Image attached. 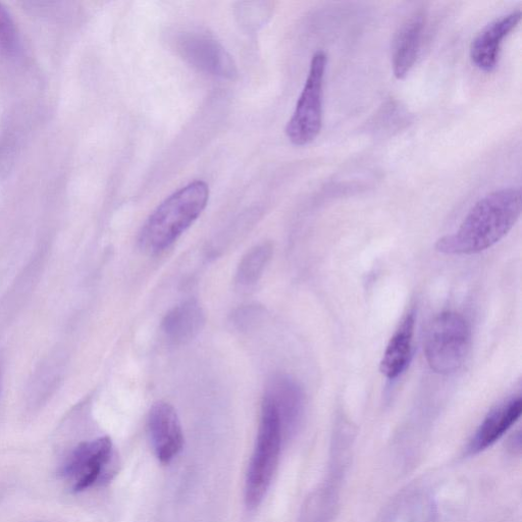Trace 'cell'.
Returning <instances> with one entry per match:
<instances>
[{"instance_id":"15","label":"cell","mask_w":522,"mask_h":522,"mask_svg":"<svg viewBox=\"0 0 522 522\" xmlns=\"http://www.w3.org/2000/svg\"><path fill=\"white\" fill-rule=\"evenodd\" d=\"M273 254V247L264 243L253 247L241 260L237 271V282L241 286H251L263 276Z\"/></svg>"},{"instance_id":"13","label":"cell","mask_w":522,"mask_h":522,"mask_svg":"<svg viewBox=\"0 0 522 522\" xmlns=\"http://www.w3.org/2000/svg\"><path fill=\"white\" fill-rule=\"evenodd\" d=\"M205 324L203 308L194 299L172 308L166 315L162 330L166 339L174 345H184L201 332Z\"/></svg>"},{"instance_id":"6","label":"cell","mask_w":522,"mask_h":522,"mask_svg":"<svg viewBox=\"0 0 522 522\" xmlns=\"http://www.w3.org/2000/svg\"><path fill=\"white\" fill-rule=\"evenodd\" d=\"M176 47L181 57L198 70L216 77L232 79L236 65L224 46L212 35L200 31L180 34Z\"/></svg>"},{"instance_id":"1","label":"cell","mask_w":522,"mask_h":522,"mask_svg":"<svg viewBox=\"0 0 522 522\" xmlns=\"http://www.w3.org/2000/svg\"><path fill=\"white\" fill-rule=\"evenodd\" d=\"M520 188L494 191L472 208L459 229L438 240L436 249L448 255L480 253L502 240L521 215Z\"/></svg>"},{"instance_id":"12","label":"cell","mask_w":522,"mask_h":522,"mask_svg":"<svg viewBox=\"0 0 522 522\" xmlns=\"http://www.w3.org/2000/svg\"><path fill=\"white\" fill-rule=\"evenodd\" d=\"M521 411L520 397L512 398L494 408L469 444V452L476 454L495 444L517 422Z\"/></svg>"},{"instance_id":"4","label":"cell","mask_w":522,"mask_h":522,"mask_svg":"<svg viewBox=\"0 0 522 522\" xmlns=\"http://www.w3.org/2000/svg\"><path fill=\"white\" fill-rule=\"evenodd\" d=\"M471 338V328L459 313H440L429 325L425 337L424 349L430 368L441 375L457 372L471 347Z\"/></svg>"},{"instance_id":"14","label":"cell","mask_w":522,"mask_h":522,"mask_svg":"<svg viewBox=\"0 0 522 522\" xmlns=\"http://www.w3.org/2000/svg\"><path fill=\"white\" fill-rule=\"evenodd\" d=\"M414 313L409 312L391 338L380 365V371L387 379L399 377L409 363L414 335Z\"/></svg>"},{"instance_id":"2","label":"cell","mask_w":522,"mask_h":522,"mask_svg":"<svg viewBox=\"0 0 522 522\" xmlns=\"http://www.w3.org/2000/svg\"><path fill=\"white\" fill-rule=\"evenodd\" d=\"M210 199V187L194 181L169 196L147 220L141 242L160 252L169 248L201 216Z\"/></svg>"},{"instance_id":"3","label":"cell","mask_w":522,"mask_h":522,"mask_svg":"<svg viewBox=\"0 0 522 522\" xmlns=\"http://www.w3.org/2000/svg\"><path fill=\"white\" fill-rule=\"evenodd\" d=\"M283 431L273 404L264 398L255 448L245 484V501L256 508L267 495L279 462Z\"/></svg>"},{"instance_id":"17","label":"cell","mask_w":522,"mask_h":522,"mask_svg":"<svg viewBox=\"0 0 522 522\" xmlns=\"http://www.w3.org/2000/svg\"><path fill=\"white\" fill-rule=\"evenodd\" d=\"M264 309L257 305L239 307L233 315V323L239 330H248L263 317Z\"/></svg>"},{"instance_id":"7","label":"cell","mask_w":522,"mask_h":522,"mask_svg":"<svg viewBox=\"0 0 522 522\" xmlns=\"http://www.w3.org/2000/svg\"><path fill=\"white\" fill-rule=\"evenodd\" d=\"M113 443L109 437L79 445L63 469V475L75 492L84 491L96 484L111 462Z\"/></svg>"},{"instance_id":"5","label":"cell","mask_w":522,"mask_h":522,"mask_svg":"<svg viewBox=\"0 0 522 522\" xmlns=\"http://www.w3.org/2000/svg\"><path fill=\"white\" fill-rule=\"evenodd\" d=\"M328 58L319 50L313 55L307 79L290 119L286 134L296 146H305L315 141L323 127L324 79Z\"/></svg>"},{"instance_id":"9","label":"cell","mask_w":522,"mask_h":522,"mask_svg":"<svg viewBox=\"0 0 522 522\" xmlns=\"http://www.w3.org/2000/svg\"><path fill=\"white\" fill-rule=\"evenodd\" d=\"M522 14L520 10L511 12L487 25L473 40L469 56L480 71L493 72L499 63L504 39L516 29Z\"/></svg>"},{"instance_id":"11","label":"cell","mask_w":522,"mask_h":522,"mask_svg":"<svg viewBox=\"0 0 522 522\" xmlns=\"http://www.w3.org/2000/svg\"><path fill=\"white\" fill-rule=\"evenodd\" d=\"M265 398L278 413L283 435L295 430L304 407V395L298 383L288 376H277L268 384Z\"/></svg>"},{"instance_id":"8","label":"cell","mask_w":522,"mask_h":522,"mask_svg":"<svg viewBox=\"0 0 522 522\" xmlns=\"http://www.w3.org/2000/svg\"><path fill=\"white\" fill-rule=\"evenodd\" d=\"M148 431L156 457L170 463L182 451L184 435L176 409L167 402L153 404L148 415Z\"/></svg>"},{"instance_id":"10","label":"cell","mask_w":522,"mask_h":522,"mask_svg":"<svg viewBox=\"0 0 522 522\" xmlns=\"http://www.w3.org/2000/svg\"><path fill=\"white\" fill-rule=\"evenodd\" d=\"M425 27L424 12H415L400 27L392 56L393 73L398 80L407 77L419 58Z\"/></svg>"},{"instance_id":"16","label":"cell","mask_w":522,"mask_h":522,"mask_svg":"<svg viewBox=\"0 0 522 522\" xmlns=\"http://www.w3.org/2000/svg\"><path fill=\"white\" fill-rule=\"evenodd\" d=\"M19 46V33L8 9L0 3V50L13 55Z\"/></svg>"}]
</instances>
